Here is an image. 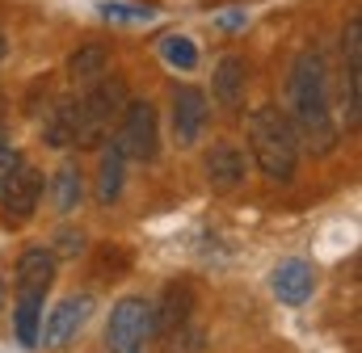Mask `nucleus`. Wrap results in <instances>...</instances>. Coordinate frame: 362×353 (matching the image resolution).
<instances>
[{
  "label": "nucleus",
  "instance_id": "obj_15",
  "mask_svg": "<svg viewBox=\"0 0 362 353\" xmlns=\"http://www.w3.org/2000/svg\"><path fill=\"white\" fill-rule=\"evenodd\" d=\"M42 139L51 148H76V97H64L51 105V114L42 122Z\"/></svg>",
  "mask_w": 362,
  "mask_h": 353
},
{
  "label": "nucleus",
  "instance_id": "obj_20",
  "mask_svg": "<svg viewBox=\"0 0 362 353\" xmlns=\"http://www.w3.org/2000/svg\"><path fill=\"white\" fill-rule=\"evenodd\" d=\"M105 64H110V55H105V47H81L76 55H72V76L76 80H97V76H105Z\"/></svg>",
  "mask_w": 362,
  "mask_h": 353
},
{
  "label": "nucleus",
  "instance_id": "obj_11",
  "mask_svg": "<svg viewBox=\"0 0 362 353\" xmlns=\"http://www.w3.org/2000/svg\"><path fill=\"white\" fill-rule=\"evenodd\" d=\"M55 282V253L42 244H30L17 257V294H47Z\"/></svg>",
  "mask_w": 362,
  "mask_h": 353
},
{
  "label": "nucleus",
  "instance_id": "obj_21",
  "mask_svg": "<svg viewBox=\"0 0 362 353\" xmlns=\"http://www.w3.org/2000/svg\"><path fill=\"white\" fill-rule=\"evenodd\" d=\"M105 21H152V8H139V4H118V0H105L97 8Z\"/></svg>",
  "mask_w": 362,
  "mask_h": 353
},
{
  "label": "nucleus",
  "instance_id": "obj_25",
  "mask_svg": "<svg viewBox=\"0 0 362 353\" xmlns=\"http://www.w3.org/2000/svg\"><path fill=\"white\" fill-rule=\"evenodd\" d=\"M0 299H4V290H0Z\"/></svg>",
  "mask_w": 362,
  "mask_h": 353
},
{
  "label": "nucleus",
  "instance_id": "obj_24",
  "mask_svg": "<svg viewBox=\"0 0 362 353\" xmlns=\"http://www.w3.org/2000/svg\"><path fill=\"white\" fill-rule=\"evenodd\" d=\"M0 59H4V34H0Z\"/></svg>",
  "mask_w": 362,
  "mask_h": 353
},
{
  "label": "nucleus",
  "instance_id": "obj_13",
  "mask_svg": "<svg viewBox=\"0 0 362 353\" xmlns=\"http://www.w3.org/2000/svg\"><path fill=\"white\" fill-rule=\"evenodd\" d=\"M189 316H194V290L185 286V282H173L169 290H165V299L156 303V333H177L181 324H189Z\"/></svg>",
  "mask_w": 362,
  "mask_h": 353
},
{
  "label": "nucleus",
  "instance_id": "obj_22",
  "mask_svg": "<svg viewBox=\"0 0 362 353\" xmlns=\"http://www.w3.org/2000/svg\"><path fill=\"white\" fill-rule=\"evenodd\" d=\"M55 244H59V249H55L59 257H81V253H85V236H81V232H59Z\"/></svg>",
  "mask_w": 362,
  "mask_h": 353
},
{
  "label": "nucleus",
  "instance_id": "obj_5",
  "mask_svg": "<svg viewBox=\"0 0 362 353\" xmlns=\"http://www.w3.org/2000/svg\"><path fill=\"white\" fill-rule=\"evenodd\" d=\"M114 148H118L127 160H144V164L156 160L160 135H156V109H152V101H127V105H122Z\"/></svg>",
  "mask_w": 362,
  "mask_h": 353
},
{
  "label": "nucleus",
  "instance_id": "obj_8",
  "mask_svg": "<svg viewBox=\"0 0 362 353\" xmlns=\"http://www.w3.org/2000/svg\"><path fill=\"white\" fill-rule=\"evenodd\" d=\"M202 126H206V97L189 85L173 88V139H177V148H194Z\"/></svg>",
  "mask_w": 362,
  "mask_h": 353
},
{
  "label": "nucleus",
  "instance_id": "obj_17",
  "mask_svg": "<svg viewBox=\"0 0 362 353\" xmlns=\"http://www.w3.org/2000/svg\"><path fill=\"white\" fill-rule=\"evenodd\" d=\"M42 299L47 294H17V341L25 349L38 345V328H42Z\"/></svg>",
  "mask_w": 362,
  "mask_h": 353
},
{
  "label": "nucleus",
  "instance_id": "obj_26",
  "mask_svg": "<svg viewBox=\"0 0 362 353\" xmlns=\"http://www.w3.org/2000/svg\"><path fill=\"white\" fill-rule=\"evenodd\" d=\"M0 105H4V101H0Z\"/></svg>",
  "mask_w": 362,
  "mask_h": 353
},
{
  "label": "nucleus",
  "instance_id": "obj_12",
  "mask_svg": "<svg viewBox=\"0 0 362 353\" xmlns=\"http://www.w3.org/2000/svg\"><path fill=\"white\" fill-rule=\"evenodd\" d=\"M245 173H249V164H245V152H240V148L215 143V148L206 152V181H211L219 193L240 189V185H245Z\"/></svg>",
  "mask_w": 362,
  "mask_h": 353
},
{
  "label": "nucleus",
  "instance_id": "obj_9",
  "mask_svg": "<svg viewBox=\"0 0 362 353\" xmlns=\"http://www.w3.org/2000/svg\"><path fill=\"white\" fill-rule=\"evenodd\" d=\"M341 47H346V126H358V109H362V17H350Z\"/></svg>",
  "mask_w": 362,
  "mask_h": 353
},
{
  "label": "nucleus",
  "instance_id": "obj_2",
  "mask_svg": "<svg viewBox=\"0 0 362 353\" xmlns=\"http://www.w3.org/2000/svg\"><path fill=\"white\" fill-rule=\"evenodd\" d=\"M249 148H253V160L257 169L270 176V181H291L295 164H299V139L286 122L282 109L262 105L249 114Z\"/></svg>",
  "mask_w": 362,
  "mask_h": 353
},
{
  "label": "nucleus",
  "instance_id": "obj_1",
  "mask_svg": "<svg viewBox=\"0 0 362 353\" xmlns=\"http://www.w3.org/2000/svg\"><path fill=\"white\" fill-rule=\"evenodd\" d=\"M291 131L295 139H303L312 152H329L337 143V122L329 109V68L320 51H303L291 68Z\"/></svg>",
  "mask_w": 362,
  "mask_h": 353
},
{
  "label": "nucleus",
  "instance_id": "obj_18",
  "mask_svg": "<svg viewBox=\"0 0 362 353\" xmlns=\"http://www.w3.org/2000/svg\"><path fill=\"white\" fill-rule=\"evenodd\" d=\"M55 206H59V215H72L81 206V169L76 164H64L55 173Z\"/></svg>",
  "mask_w": 362,
  "mask_h": 353
},
{
  "label": "nucleus",
  "instance_id": "obj_7",
  "mask_svg": "<svg viewBox=\"0 0 362 353\" xmlns=\"http://www.w3.org/2000/svg\"><path fill=\"white\" fill-rule=\"evenodd\" d=\"M38 198H42V173H38L34 164H25V160H21L13 173L4 176V185H0L4 219H8V223H30V215H34Z\"/></svg>",
  "mask_w": 362,
  "mask_h": 353
},
{
  "label": "nucleus",
  "instance_id": "obj_4",
  "mask_svg": "<svg viewBox=\"0 0 362 353\" xmlns=\"http://www.w3.org/2000/svg\"><path fill=\"white\" fill-rule=\"evenodd\" d=\"M156 337V303L144 294H127L114 303L105 324V349L110 353H144Z\"/></svg>",
  "mask_w": 362,
  "mask_h": 353
},
{
  "label": "nucleus",
  "instance_id": "obj_19",
  "mask_svg": "<svg viewBox=\"0 0 362 353\" xmlns=\"http://www.w3.org/2000/svg\"><path fill=\"white\" fill-rule=\"evenodd\" d=\"M160 55H165V64L177 68V72H194V68H198V47H194L185 34H169V38L160 42Z\"/></svg>",
  "mask_w": 362,
  "mask_h": 353
},
{
  "label": "nucleus",
  "instance_id": "obj_10",
  "mask_svg": "<svg viewBox=\"0 0 362 353\" xmlns=\"http://www.w3.org/2000/svg\"><path fill=\"white\" fill-rule=\"evenodd\" d=\"M270 290H274L278 303L299 307V303H308L312 290H316V269H312L308 261H282L270 273Z\"/></svg>",
  "mask_w": 362,
  "mask_h": 353
},
{
  "label": "nucleus",
  "instance_id": "obj_6",
  "mask_svg": "<svg viewBox=\"0 0 362 353\" xmlns=\"http://www.w3.org/2000/svg\"><path fill=\"white\" fill-rule=\"evenodd\" d=\"M89 316H93V294H68V299H59V303L51 307V316L42 320V328H38V345H42V349H64V345H72V341L81 337V328H85Z\"/></svg>",
  "mask_w": 362,
  "mask_h": 353
},
{
  "label": "nucleus",
  "instance_id": "obj_16",
  "mask_svg": "<svg viewBox=\"0 0 362 353\" xmlns=\"http://www.w3.org/2000/svg\"><path fill=\"white\" fill-rule=\"evenodd\" d=\"M122 169H127V156L110 143V152H105L101 164H97V202H101V206H110V202L122 193Z\"/></svg>",
  "mask_w": 362,
  "mask_h": 353
},
{
  "label": "nucleus",
  "instance_id": "obj_14",
  "mask_svg": "<svg viewBox=\"0 0 362 353\" xmlns=\"http://www.w3.org/2000/svg\"><path fill=\"white\" fill-rule=\"evenodd\" d=\"M245 85H249V68H245V59H236V55L219 59V68H215V101H219L223 109H240V101H245Z\"/></svg>",
  "mask_w": 362,
  "mask_h": 353
},
{
  "label": "nucleus",
  "instance_id": "obj_3",
  "mask_svg": "<svg viewBox=\"0 0 362 353\" xmlns=\"http://www.w3.org/2000/svg\"><path fill=\"white\" fill-rule=\"evenodd\" d=\"M127 105V85L114 76H97L85 97H76V148H93L110 135Z\"/></svg>",
  "mask_w": 362,
  "mask_h": 353
},
{
  "label": "nucleus",
  "instance_id": "obj_23",
  "mask_svg": "<svg viewBox=\"0 0 362 353\" xmlns=\"http://www.w3.org/2000/svg\"><path fill=\"white\" fill-rule=\"evenodd\" d=\"M8 148H13V143H8V135H4V126H0V156H4Z\"/></svg>",
  "mask_w": 362,
  "mask_h": 353
}]
</instances>
